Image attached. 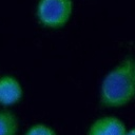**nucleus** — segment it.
I'll list each match as a JSON object with an SVG mask.
<instances>
[{
  "label": "nucleus",
  "mask_w": 135,
  "mask_h": 135,
  "mask_svg": "<svg viewBox=\"0 0 135 135\" xmlns=\"http://www.w3.org/2000/svg\"><path fill=\"white\" fill-rule=\"evenodd\" d=\"M134 97V61L124 59L104 76L100 86L99 100L105 108H120L130 103Z\"/></svg>",
  "instance_id": "nucleus-1"
},
{
  "label": "nucleus",
  "mask_w": 135,
  "mask_h": 135,
  "mask_svg": "<svg viewBox=\"0 0 135 135\" xmlns=\"http://www.w3.org/2000/svg\"><path fill=\"white\" fill-rule=\"evenodd\" d=\"M73 13L72 0H39L36 16L39 22L49 28H60L70 20Z\"/></svg>",
  "instance_id": "nucleus-2"
},
{
  "label": "nucleus",
  "mask_w": 135,
  "mask_h": 135,
  "mask_svg": "<svg viewBox=\"0 0 135 135\" xmlns=\"http://www.w3.org/2000/svg\"><path fill=\"white\" fill-rule=\"evenodd\" d=\"M124 122L116 116H102L89 127L86 135H126Z\"/></svg>",
  "instance_id": "nucleus-3"
},
{
  "label": "nucleus",
  "mask_w": 135,
  "mask_h": 135,
  "mask_svg": "<svg viewBox=\"0 0 135 135\" xmlns=\"http://www.w3.org/2000/svg\"><path fill=\"white\" fill-rule=\"evenodd\" d=\"M23 90L20 82L13 76L5 75L0 78V104L4 107L16 104L20 101Z\"/></svg>",
  "instance_id": "nucleus-4"
},
{
  "label": "nucleus",
  "mask_w": 135,
  "mask_h": 135,
  "mask_svg": "<svg viewBox=\"0 0 135 135\" xmlns=\"http://www.w3.org/2000/svg\"><path fill=\"white\" fill-rule=\"evenodd\" d=\"M18 129L17 116L8 110H0V135H17Z\"/></svg>",
  "instance_id": "nucleus-5"
},
{
  "label": "nucleus",
  "mask_w": 135,
  "mask_h": 135,
  "mask_svg": "<svg viewBox=\"0 0 135 135\" xmlns=\"http://www.w3.org/2000/svg\"><path fill=\"white\" fill-rule=\"evenodd\" d=\"M24 135H57L55 130L45 123H35L31 126Z\"/></svg>",
  "instance_id": "nucleus-6"
},
{
  "label": "nucleus",
  "mask_w": 135,
  "mask_h": 135,
  "mask_svg": "<svg viewBox=\"0 0 135 135\" xmlns=\"http://www.w3.org/2000/svg\"><path fill=\"white\" fill-rule=\"evenodd\" d=\"M126 135H135V128H132L131 130L127 131V134Z\"/></svg>",
  "instance_id": "nucleus-7"
},
{
  "label": "nucleus",
  "mask_w": 135,
  "mask_h": 135,
  "mask_svg": "<svg viewBox=\"0 0 135 135\" xmlns=\"http://www.w3.org/2000/svg\"><path fill=\"white\" fill-rule=\"evenodd\" d=\"M134 73H135V61H134Z\"/></svg>",
  "instance_id": "nucleus-8"
}]
</instances>
